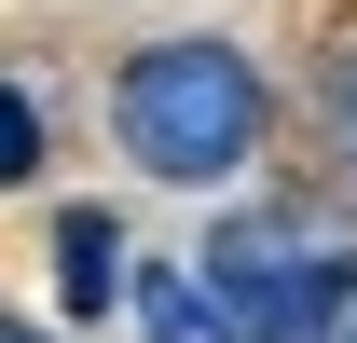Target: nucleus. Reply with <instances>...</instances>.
<instances>
[{"instance_id":"obj_4","label":"nucleus","mask_w":357,"mask_h":343,"mask_svg":"<svg viewBox=\"0 0 357 343\" xmlns=\"http://www.w3.org/2000/svg\"><path fill=\"white\" fill-rule=\"evenodd\" d=\"M55 261H69V302H110L124 275H110V206H69L55 220Z\"/></svg>"},{"instance_id":"obj_5","label":"nucleus","mask_w":357,"mask_h":343,"mask_svg":"<svg viewBox=\"0 0 357 343\" xmlns=\"http://www.w3.org/2000/svg\"><path fill=\"white\" fill-rule=\"evenodd\" d=\"M28 165H42V110H28V96L0 83V192H14V178H28Z\"/></svg>"},{"instance_id":"obj_7","label":"nucleus","mask_w":357,"mask_h":343,"mask_svg":"<svg viewBox=\"0 0 357 343\" xmlns=\"http://www.w3.org/2000/svg\"><path fill=\"white\" fill-rule=\"evenodd\" d=\"M0 343H55V330H28V316H0Z\"/></svg>"},{"instance_id":"obj_3","label":"nucleus","mask_w":357,"mask_h":343,"mask_svg":"<svg viewBox=\"0 0 357 343\" xmlns=\"http://www.w3.org/2000/svg\"><path fill=\"white\" fill-rule=\"evenodd\" d=\"M137 343H234V330H220V302H206V275H165L151 261L137 275Z\"/></svg>"},{"instance_id":"obj_1","label":"nucleus","mask_w":357,"mask_h":343,"mask_svg":"<svg viewBox=\"0 0 357 343\" xmlns=\"http://www.w3.org/2000/svg\"><path fill=\"white\" fill-rule=\"evenodd\" d=\"M110 137H124V165L178 178V192H220L261 151V69L234 42H151L110 83Z\"/></svg>"},{"instance_id":"obj_6","label":"nucleus","mask_w":357,"mask_h":343,"mask_svg":"<svg viewBox=\"0 0 357 343\" xmlns=\"http://www.w3.org/2000/svg\"><path fill=\"white\" fill-rule=\"evenodd\" d=\"M330 124H344V165H357V55H344V83H330Z\"/></svg>"},{"instance_id":"obj_2","label":"nucleus","mask_w":357,"mask_h":343,"mask_svg":"<svg viewBox=\"0 0 357 343\" xmlns=\"http://www.w3.org/2000/svg\"><path fill=\"white\" fill-rule=\"evenodd\" d=\"M206 275V302H220L234 343H330L357 316V247L330 234L316 206H248L220 220V247L192 261Z\"/></svg>"}]
</instances>
